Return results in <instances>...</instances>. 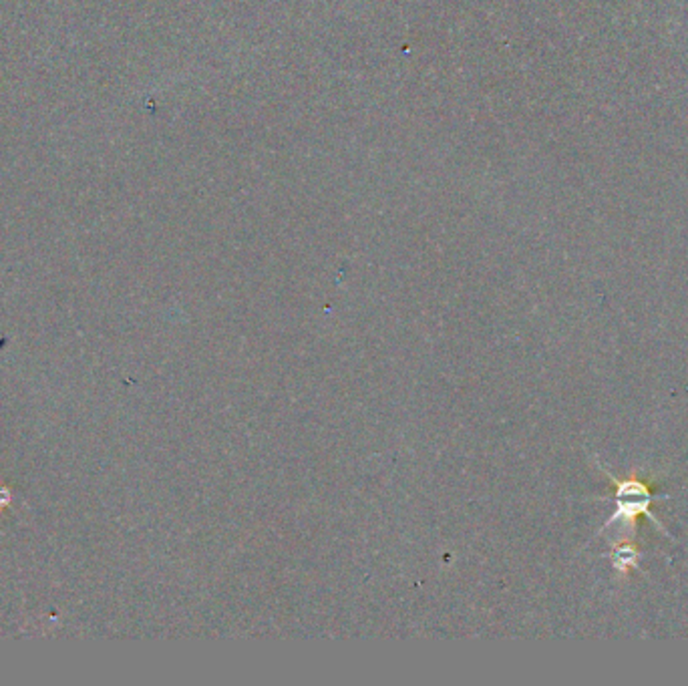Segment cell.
I'll use <instances>...</instances> for the list:
<instances>
[{"label": "cell", "instance_id": "obj_1", "mask_svg": "<svg viewBox=\"0 0 688 686\" xmlns=\"http://www.w3.org/2000/svg\"><path fill=\"white\" fill-rule=\"evenodd\" d=\"M606 475L616 487V513L606 521L604 527H608L610 523H616V521H628L630 527L634 530L636 520L640 515H646L648 520L652 521L656 530H660V532L668 535L665 525L656 520L652 511H650V503L656 499V495L652 493V487L648 486L646 481L638 479V477H634V475H630L626 479H618L614 475H610V471H606Z\"/></svg>", "mask_w": 688, "mask_h": 686}, {"label": "cell", "instance_id": "obj_2", "mask_svg": "<svg viewBox=\"0 0 688 686\" xmlns=\"http://www.w3.org/2000/svg\"><path fill=\"white\" fill-rule=\"evenodd\" d=\"M612 564H614L616 572L628 574L630 569L638 566V547L634 544H630V542H624L622 545H618L616 552H614V557H612Z\"/></svg>", "mask_w": 688, "mask_h": 686}]
</instances>
